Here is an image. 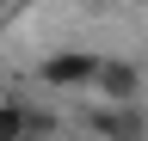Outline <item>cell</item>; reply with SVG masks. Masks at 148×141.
Segmentation results:
<instances>
[{"label":"cell","mask_w":148,"mask_h":141,"mask_svg":"<svg viewBox=\"0 0 148 141\" xmlns=\"http://www.w3.org/2000/svg\"><path fill=\"white\" fill-rule=\"evenodd\" d=\"M142 92H148V74L136 61H123V55L99 61V80H92V98L99 104H142Z\"/></svg>","instance_id":"7a4b0ae2"},{"label":"cell","mask_w":148,"mask_h":141,"mask_svg":"<svg viewBox=\"0 0 148 141\" xmlns=\"http://www.w3.org/2000/svg\"><path fill=\"white\" fill-rule=\"evenodd\" d=\"M99 49H80V43H68V49H49L43 61H37V80L49 86V92H92V80H99Z\"/></svg>","instance_id":"6da1fadb"},{"label":"cell","mask_w":148,"mask_h":141,"mask_svg":"<svg viewBox=\"0 0 148 141\" xmlns=\"http://www.w3.org/2000/svg\"><path fill=\"white\" fill-rule=\"evenodd\" d=\"M0 141H49V117L18 98H0Z\"/></svg>","instance_id":"277c9868"},{"label":"cell","mask_w":148,"mask_h":141,"mask_svg":"<svg viewBox=\"0 0 148 141\" xmlns=\"http://www.w3.org/2000/svg\"><path fill=\"white\" fill-rule=\"evenodd\" d=\"M86 129L99 141H148V104H92Z\"/></svg>","instance_id":"3957f363"}]
</instances>
